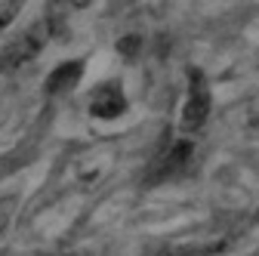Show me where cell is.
<instances>
[{
    "mask_svg": "<svg viewBox=\"0 0 259 256\" xmlns=\"http://www.w3.org/2000/svg\"><path fill=\"white\" fill-rule=\"evenodd\" d=\"M136 44H139L136 37H126V40H120V44H117V50H123V56H133V50H136Z\"/></svg>",
    "mask_w": 259,
    "mask_h": 256,
    "instance_id": "52a82bcc",
    "label": "cell"
},
{
    "mask_svg": "<svg viewBox=\"0 0 259 256\" xmlns=\"http://www.w3.org/2000/svg\"><path fill=\"white\" fill-rule=\"evenodd\" d=\"M126 111V96L117 83H102L96 87L90 96V114L93 117H102V120H114Z\"/></svg>",
    "mask_w": 259,
    "mask_h": 256,
    "instance_id": "7a4b0ae2",
    "label": "cell"
},
{
    "mask_svg": "<svg viewBox=\"0 0 259 256\" xmlns=\"http://www.w3.org/2000/svg\"><path fill=\"white\" fill-rule=\"evenodd\" d=\"M210 102H213V96H210L207 77L201 71H191L188 74V90H185V105H182V126H185L188 133L201 130V126L207 123Z\"/></svg>",
    "mask_w": 259,
    "mask_h": 256,
    "instance_id": "6da1fadb",
    "label": "cell"
},
{
    "mask_svg": "<svg viewBox=\"0 0 259 256\" xmlns=\"http://www.w3.org/2000/svg\"><path fill=\"white\" fill-rule=\"evenodd\" d=\"M13 210H16V201H13V198H0V235L7 232V226H10V216H13Z\"/></svg>",
    "mask_w": 259,
    "mask_h": 256,
    "instance_id": "8992f818",
    "label": "cell"
},
{
    "mask_svg": "<svg viewBox=\"0 0 259 256\" xmlns=\"http://www.w3.org/2000/svg\"><path fill=\"white\" fill-rule=\"evenodd\" d=\"M83 74V62H65V65H59L50 77H47V93L50 96H62V93H68Z\"/></svg>",
    "mask_w": 259,
    "mask_h": 256,
    "instance_id": "277c9868",
    "label": "cell"
},
{
    "mask_svg": "<svg viewBox=\"0 0 259 256\" xmlns=\"http://www.w3.org/2000/svg\"><path fill=\"white\" fill-rule=\"evenodd\" d=\"M44 47V25H34V28H28L25 34L19 40H13L7 50H4V65L13 68V65H22V62L28 59H34Z\"/></svg>",
    "mask_w": 259,
    "mask_h": 256,
    "instance_id": "3957f363",
    "label": "cell"
},
{
    "mask_svg": "<svg viewBox=\"0 0 259 256\" xmlns=\"http://www.w3.org/2000/svg\"><path fill=\"white\" fill-rule=\"evenodd\" d=\"M22 7H25V0H0V31H4L10 22H16Z\"/></svg>",
    "mask_w": 259,
    "mask_h": 256,
    "instance_id": "5b68a950",
    "label": "cell"
}]
</instances>
